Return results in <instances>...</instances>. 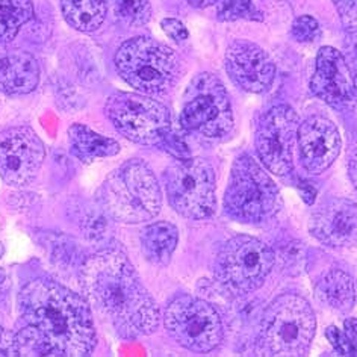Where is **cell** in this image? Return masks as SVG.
I'll return each instance as SVG.
<instances>
[{
    "instance_id": "cell-6",
    "label": "cell",
    "mask_w": 357,
    "mask_h": 357,
    "mask_svg": "<svg viewBox=\"0 0 357 357\" xmlns=\"http://www.w3.org/2000/svg\"><path fill=\"white\" fill-rule=\"evenodd\" d=\"M280 209L282 197L273 178L252 156H238L225 194L227 215L239 222H262Z\"/></svg>"
},
{
    "instance_id": "cell-25",
    "label": "cell",
    "mask_w": 357,
    "mask_h": 357,
    "mask_svg": "<svg viewBox=\"0 0 357 357\" xmlns=\"http://www.w3.org/2000/svg\"><path fill=\"white\" fill-rule=\"evenodd\" d=\"M115 17L126 26H144L151 19L150 0H112Z\"/></svg>"
},
{
    "instance_id": "cell-26",
    "label": "cell",
    "mask_w": 357,
    "mask_h": 357,
    "mask_svg": "<svg viewBox=\"0 0 357 357\" xmlns=\"http://www.w3.org/2000/svg\"><path fill=\"white\" fill-rule=\"evenodd\" d=\"M326 336L341 356H357V321L347 319L345 332L336 327H328Z\"/></svg>"
},
{
    "instance_id": "cell-36",
    "label": "cell",
    "mask_w": 357,
    "mask_h": 357,
    "mask_svg": "<svg viewBox=\"0 0 357 357\" xmlns=\"http://www.w3.org/2000/svg\"><path fill=\"white\" fill-rule=\"evenodd\" d=\"M194 8H208L213 3H217V0H186Z\"/></svg>"
},
{
    "instance_id": "cell-14",
    "label": "cell",
    "mask_w": 357,
    "mask_h": 357,
    "mask_svg": "<svg viewBox=\"0 0 357 357\" xmlns=\"http://www.w3.org/2000/svg\"><path fill=\"white\" fill-rule=\"evenodd\" d=\"M310 89L333 109L348 111L353 108L357 88L341 52L330 46L319 49Z\"/></svg>"
},
{
    "instance_id": "cell-27",
    "label": "cell",
    "mask_w": 357,
    "mask_h": 357,
    "mask_svg": "<svg viewBox=\"0 0 357 357\" xmlns=\"http://www.w3.org/2000/svg\"><path fill=\"white\" fill-rule=\"evenodd\" d=\"M305 247L297 241H292L287 247L280 250V262L284 273L297 275L305 268Z\"/></svg>"
},
{
    "instance_id": "cell-12",
    "label": "cell",
    "mask_w": 357,
    "mask_h": 357,
    "mask_svg": "<svg viewBox=\"0 0 357 357\" xmlns=\"http://www.w3.org/2000/svg\"><path fill=\"white\" fill-rule=\"evenodd\" d=\"M297 141L298 117L291 106H274L259 120L255 138L257 155L275 176H287L292 172Z\"/></svg>"
},
{
    "instance_id": "cell-16",
    "label": "cell",
    "mask_w": 357,
    "mask_h": 357,
    "mask_svg": "<svg viewBox=\"0 0 357 357\" xmlns=\"http://www.w3.org/2000/svg\"><path fill=\"white\" fill-rule=\"evenodd\" d=\"M298 149L303 167L310 174H321L332 167L341 151V135L326 117H310L298 128Z\"/></svg>"
},
{
    "instance_id": "cell-19",
    "label": "cell",
    "mask_w": 357,
    "mask_h": 357,
    "mask_svg": "<svg viewBox=\"0 0 357 357\" xmlns=\"http://www.w3.org/2000/svg\"><path fill=\"white\" fill-rule=\"evenodd\" d=\"M71 153L80 162L91 164L99 158H111L120 151V144L115 139L103 137L84 124H73L68 129Z\"/></svg>"
},
{
    "instance_id": "cell-5",
    "label": "cell",
    "mask_w": 357,
    "mask_h": 357,
    "mask_svg": "<svg viewBox=\"0 0 357 357\" xmlns=\"http://www.w3.org/2000/svg\"><path fill=\"white\" fill-rule=\"evenodd\" d=\"M120 77L141 94L162 96L181 77V59L173 49L149 37L123 43L115 53Z\"/></svg>"
},
{
    "instance_id": "cell-1",
    "label": "cell",
    "mask_w": 357,
    "mask_h": 357,
    "mask_svg": "<svg viewBox=\"0 0 357 357\" xmlns=\"http://www.w3.org/2000/svg\"><path fill=\"white\" fill-rule=\"evenodd\" d=\"M19 356H89L97 335L85 297L50 279L26 283L19 294Z\"/></svg>"
},
{
    "instance_id": "cell-24",
    "label": "cell",
    "mask_w": 357,
    "mask_h": 357,
    "mask_svg": "<svg viewBox=\"0 0 357 357\" xmlns=\"http://www.w3.org/2000/svg\"><path fill=\"white\" fill-rule=\"evenodd\" d=\"M217 17L221 22H262L264 11L257 0H217Z\"/></svg>"
},
{
    "instance_id": "cell-23",
    "label": "cell",
    "mask_w": 357,
    "mask_h": 357,
    "mask_svg": "<svg viewBox=\"0 0 357 357\" xmlns=\"http://www.w3.org/2000/svg\"><path fill=\"white\" fill-rule=\"evenodd\" d=\"M32 17V0H0V43H13Z\"/></svg>"
},
{
    "instance_id": "cell-34",
    "label": "cell",
    "mask_w": 357,
    "mask_h": 357,
    "mask_svg": "<svg viewBox=\"0 0 357 357\" xmlns=\"http://www.w3.org/2000/svg\"><path fill=\"white\" fill-rule=\"evenodd\" d=\"M298 188H300V192H301V195H303V200H305L307 204H312V203H314L317 192H315V190L312 188V186H310L309 183H306V182H300Z\"/></svg>"
},
{
    "instance_id": "cell-33",
    "label": "cell",
    "mask_w": 357,
    "mask_h": 357,
    "mask_svg": "<svg viewBox=\"0 0 357 357\" xmlns=\"http://www.w3.org/2000/svg\"><path fill=\"white\" fill-rule=\"evenodd\" d=\"M0 356L10 357L19 356V348H17L15 333H11L10 330L0 326Z\"/></svg>"
},
{
    "instance_id": "cell-31",
    "label": "cell",
    "mask_w": 357,
    "mask_h": 357,
    "mask_svg": "<svg viewBox=\"0 0 357 357\" xmlns=\"http://www.w3.org/2000/svg\"><path fill=\"white\" fill-rule=\"evenodd\" d=\"M160 28L167 33V37L172 38L174 43H183L190 37L186 26L177 19H164L160 22Z\"/></svg>"
},
{
    "instance_id": "cell-7",
    "label": "cell",
    "mask_w": 357,
    "mask_h": 357,
    "mask_svg": "<svg viewBox=\"0 0 357 357\" xmlns=\"http://www.w3.org/2000/svg\"><path fill=\"white\" fill-rule=\"evenodd\" d=\"M274 262V252L261 239L238 235L220 248L213 262V274L229 296L245 297L262 287Z\"/></svg>"
},
{
    "instance_id": "cell-2",
    "label": "cell",
    "mask_w": 357,
    "mask_h": 357,
    "mask_svg": "<svg viewBox=\"0 0 357 357\" xmlns=\"http://www.w3.org/2000/svg\"><path fill=\"white\" fill-rule=\"evenodd\" d=\"M79 283L88 305L120 337L138 339L158 328L156 303L120 250H102L89 256L80 268Z\"/></svg>"
},
{
    "instance_id": "cell-17",
    "label": "cell",
    "mask_w": 357,
    "mask_h": 357,
    "mask_svg": "<svg viewBox=\"0 0 357 357\" xmlns=\"http://www.w3.org/2000/svg\"><path fill=\"white\" fill-rule=\"evenodd\" d=\"M310 234L327 247L341 248L357 241V204L332 199L318 206L309 221Z\"/></svg>"
},
{
    "instance_id": "cell-28",
    "label": "cell",
    "mask_w": 357,
    "mask_h": 357,
    "mask_svg": "<svg viewBox=\"0 0 357 357\" xmlns=\"http://www.w3.org/2000/svg\"><path fill=\"white\" fill-rule=\"evenodd\" d=\"M291 33L298 43H314L321 37L318 22L310 15H300L292 23Z\"/></svg>"
},
{
    "instance_id": "cell-22",
    "label": "cell",
    "mask_w": 357,
    "mask_h": 357,
    "mask_svg": "<svg viewBox=\"0 0 357 357\" xmlns=\"http://www.w3.org/2000/svg\"><path fill=\"white\" fill-rule=\"evenodd\" d=\"M66 22L79 32H94L108 15V0H61Z\"/></svg>"
},
{
    "instance_id": "cell-30",
    "label": "cell",
    "mask_w": 357,
    "mask_h": 357,
    "mask_svg": "<svg viewBox=\"0 0 357 357\" xmlns=\"http://www.w3.org/2000/svg\"><path fill=\"white\" fill-rule=\"evenodd\" d=\"M339 19L348 29H357V0H332Z\"/></svg>"
},
{
    "instance_id": "cell-10",
    "label": "cell",
    "mask_w": 357,
    "mask_h": 357,
    "mask_svg": "<svg viewBox=\"0 0 357 357\" xmlns=\"http://www.w3.org/2000/svg\"><path fill=\"white\" fill-rule=\"evenodd\" d=\"M105 112L119 133L137 144L160 146L173 130L167 106L147 94L115 93L106 100Z\"/></svg>"
},
{
    "instance_id": "cell-20",
    "label": "cell",
    "mask_w": 357,
    "mask_h": 357,
    "mask_svg": "<svg viewBox=\"0 0 357 357\" xmlns=\"http://www.w3.org/2000/svg\"><path fill=\"white\" fill-rule=\"evenodd\" d=\"M178 241V230L168 221H158L141 231V248L146 259L156 266H167L172 261Z\"/></svg>"
},
{
    "instance_id": "cell-18",
    "label": "cell",
    "mask_w": 357,
    "mask_h": 357,
    "mask_svg": "<svg viewBox=\"0 0 357 357\" xmlns=\"http://www.w3.org/2000/svg\"><path fill=\"white\" fill-rule=\"evenodd\" d=\"M40 84L38 61L26 52H14L0 59V91L17 97L32 93Z\"/></svg>"
},
{
    "instance_id": "cell-4",
    "label": "cell",
    "mask_w": 357,
    "mask_h": 357,
    "mask_svg": "<svg viewBox=\"0 0 357 357\" xmlns=\"http://www.w3.org/2000/svg\"><path fill=\"white\" fill-rule=\"evenodd\" d=\"M317 330L315 312L298 294H282L264 312L257 356H306Z\"/></svg>"
},
{
    "instance_id": "cell-35",
    "label": "cell",
    "mask_w": 357,
    "mask_h": 357,
    "mask_svg": "<svg viewBox=\"0 0 357 357\" xmlns=\"http://www.w3.org/2000/svg\"><path fill=\"white\" fill-rule=\"evenodd\" d=\"M348 174H350L354 188L357 190V149L351 153L350 160H348Z\"/></svg>"
},
{
    "instance_id": "cell-9",
    "label": "cell",
    "mask_w": 357,
    "mask_h": 357,
    "mask_svg": "<svg viewBox=\"0 0 357 357\" xmlns=\"http://www.w3.org/2000/svg\"><path fill=\"white\" fill-rule=\"evenodd\" d=\"M181 126L204 138L227 137L234 129V112L221 80L212 73L192 79L183 96Z\"/></svg>"
},
{
    "instance_id": "cell-3",
    "label": "cell",
    "mask_w": 357,
    "mask_h": 357,
    "mask_svg": "<svg viewBox=\"0 0 357 357\" xmlns=\"http://www.w3.org/2000/svg\"><path fill=\"white\" fill-rule=\"evenodd\" d=\"M97 199L106 215L128 225L153 220L162 208L158 178L141 159H130L115 168L105 178Z\"/></svg>"
},
{
    "instance_id": "cell-21",
    "label": "cell",
    "mask_w": 357,
    "mask_h": 357,
    "mask_svg": "<svg viewBox=\"0 0 357 357\" xmlns=\"http://www.w3.org/2000/svg\"><path fill=\"white\" fill-rule=\"evenodd\" d=\"M317 298L328 309L348 314L356 303L354 280L342 270L328 271L317 284Z\"/></svg>"
},
{
    "instance_id": "cell-32",
    "label": "cell",
    "mask_w": 357,
    "mask_h": 357,
    "mask_svg": "<svg viewBox=\"0 0 357 357\" xmlns=\"http://www.w3.org/2000/svg\"><path fill=\"white\" fill-rule=\"evenodd\" d=\"M160 147L167 150L168 153L174 155L177 159L190 158V151H188V147H186V144H185V141H182L181 138H178V135L173 133V130L168 133L162 142H160Z\"/></svg>"
},
{
    "instance_id": "cell-15",
    "label": "cell",
    "mask_w": 357,
    "mask_h": 357,
    "mask_svg": "<svg viewBox=\"0 0 357 357\" xmlns=\"http://www.w3.org/2000/svg\"><path fill=\"white\" fill-rule=\"evenodd\" d=\"M225 67L235 85L253 94L266 91L275 77V66L270 55L245 40H236L227 47Z\"/></svg>"
},
{
    "instance_id": "cell-37",
    "label": "cell",
    "mask_w": 357,
    "mask_h": 357,
    "mask_svg": "<svg viewBox=\"0 0 357 357\" xmlns=\"http://www.w3.org/2000/svg\"><path fill=\"white\" fill-rule=\"evenodd\" d=\"M3 279H5V274H3V271H2V270H0V283L3 282Z\"/></svg>"
},
{
    "instance_id": "cell-13",
    "label": "cell",
    "mask_w": 357,
    "mask_h": 357,
    "mask_svg": "<svg viewBox=\"0 0 357 357\" xmlns=\"http://www.w3.org/2000/svg\"><path fill=\"white\" fill-rule=\"evenodd\" d=\"M46 149L29 126L0 130V177L11 186H26L37 177Z\"/></svg>"
},
{
    "instance_id": "cell-8",
    "label": "cell",
    "mask_w": 357,
    "mask_h": 357,
    "mask_svg": "<svg viewBox=\"0 0 357 357\" xmlns=\"http://www.w3.org/2000/svg\"><path fill=\"white\" fill-rule=\"evenodd\" d=\"M172 208L185 218H209L217 206L215 172L203 158L177 159L164 173Z\"/></svg>"
},
{
    "instance_id": "cell-11",
    "label": "cell",
    "mask_w": 357,
    "mask_h": 357,
    "mask_svg": "<svg viewBox=\"0 0 357 357\" xmlns=\"http://www.w3.org/2000/svg\"><path fill=\"white\" fill-rule=\"evenodd\" d=\"M164 324L168 335L194 353H209L222 342L221 317L211 303L191 296L176 297L165 309Z\"/></svg>"
},
{
    "instance_id": "cell-29",
    "label": "cell",
    "mask_w": 357,
    "mask_h": 357,
    "mask_svg": "<svg viewBox=\"0 0 357 357\" xmlns=\"http://www.w3.org/2000/svg\"><path fill=\"white\" fill-rule=\"evenodd\" d=\"M344 58L357 88V29H348L344 38Z\"/></svg>"
}]
</instances>
